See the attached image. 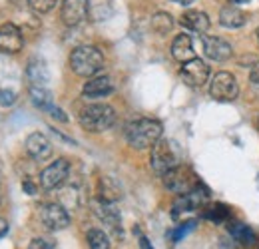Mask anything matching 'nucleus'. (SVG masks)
I'll use <instances>...</instances> for the list:
<instances>
[{"mask_svg":"<svg viewBox=\"0 0 259 249\" xmlns=\"http://www.w3.org/2000/svg\"><path fill=\"white\" fill-rule=\"evenodd\" d=\"M163 128L158 120L152 118H140L128 124L126 128V140L134 150H148L162 138Z\"/></svg>","mask_w":259,"mask_h":249,"instance_id":"obj_1","label":"nucleus"},{"mask_svg":"<svg viewBox=\"0 0 259 249\" xmlns=\"http://www.w3.org/2000/svg\"><path fill=\"white\" fill-rule=\"evenodd\" d=\"M70 68L76 76L92 78L104 68V54L96 46H78L70 54Z\"/></svg>","mask_w":259,"mask_h":249,"instance_id":"obj_2","label":"nucleus"},{"mask_svg":"<svg viewBox=\"0 0 259 249\" xmlns=\"http://www.w3.org/2000/svg\"><path fill=\"white\" fill-rule=\"evenodd\" d=\"M78 120H80V126L86 132L100 134V132H106V130H110L114 126L116 112L108 104H90V106H84L80 110Z\"/></svg>","mask_w":259,"mask_h":249,"instance_id":"obj_3","label":"nucleus"},{"mask_svg":"<svg viewBox=\"0 0 259 249\" xmlns=\"http://www.w3.org/2000/svg\"><path fill=\"white\" fill-rule=\"evenodd\" d=\"M150 150H152V154H150V163H152V170H154L158 176H163V174L169 172L171 168L180 165V159H178V152H176V148H174V142L160 138Z\"/></svg>","mask_w":259,"mask_h":249,"instance_id":"obj_4","label":"nucleus"},{"mask_svg":"<svg viewBox=\"0 0 259 249\" xmlns=\"http://www.w3.org/2000/svg\"><path fill=\"white\" fill-rule=\"evenodd\" d=\"M207 199H209V191L201 186V184H197L192 191L182 193V195H178V197H176V201H174V210H171V216H174L176 219H180L182 216L194 214V212H197L199 208H205Z\"/></svg>","mask_w":259,"mask_h":249,"instance_id":"obj_5","label":"nucleus"},{"mask_svg":"<svg viewBox=\"0 0 259 249\" xmlns=\"http://www.w3.org/2000/svg\"><path fill=\"white\" fill-rule=\"evenodd\" d=\"M163 178V186L167 187L169 191H174L176 195H182V193H188L192 191L199 182L195 180V176L190 172V168L186 165H176L171 168L169 172H165L162 176Z\"/></svg>","mask_w":259,"mask_h":249,"instance_id":"obj_6","label":"nucleus"},{"mask_svg":"<svg viewBox=\"0 0 259 249\" xmlns=\"http://www.w3.org/2000/svg\"><path fill=\"white\" fill-rule=\"evenodd\" d=\"M209 96L218 102H233L239 96V84L233 74L218 72L209 82Z\"/></svg>","mask_w":259,"mask_h":249,"instance_id":"obj_7","label":"nucleus"},{"mask_svg":"<svg viewBox=\"0 0 259 249\" xmlns=\"http://www.w3.org/2000/svg\"><path fill=\"white\" fill-rule=\"evenodd\" d=\"M68 176H70V161L66 157H58L42 170L40 186L44 189H58L68 180Z\"/></svg>","mask_w":259,"mask_h":249,"instance_id":"obj_8","label":"nucleus"},{"mask_svg":"<svg viewBox=\"0 0 259 249\" xmlns=\"http://www.w3.org/2000/svg\"><path fill=\"white\" fill-rule=\"evenodd\" d=\"M40 219L44 223L46 229L50 231H62L70 225V214L66 212L62 203H48L42 208L40 212Z\"/></svg>","mask_w":259,"mask_h":249,"instance_id":"obj_9","label":"nucleus"},{"mask_svg":"<svg viewBox=\"0 0 259 249\" xmlns=\"http://www.w3.org/2000/svg\"><path fill=\"white\" fill-rule=\"evenodd\" d=\"M94 214L102 219V223H106V227L116 235V237H124V229H122V218H120V212L114 208V203H108V201H102L98 199L94 201Z\"/></svg>","mask_w":259,"mask_h":249,"instance_id":"obj_10","label":"nucleus"},{"mask_svg":"<svg viewBox=\"0 0 259 249\" xmlns=\"http://www.w3.org/2000/svg\"><path fill=\"white\" fill-rule=\"evenodd\" d=\"M184 82L188 86H194V88H201L207 80H209V66L199 60V58H194L190 62L182 64V70H180Z\"/></svg>","mask_w":259,"mask_h":249,"instance_id":"obj_11","label":"nucleus"},{"mask_svg":"<svg viewBox=\"0 0 259 249\" xmlns=\"http://www.w3.org/2000/svg\"><path fill=\"white\" fill-rule=\"evenodd\" d=\"M201 42H203V52L209 60L213 62H226L231 58L233 50H231V44L220 38V36H201Z\"/></svg>","mask_w":259,"mask_h":249,"instance_id":"obj_12","label":"nucleus"},{"mask_svg":"<svg viewBox=\"0 0 259 249\" xmlns=\"http://www.w3.org/2000/svg\"><path fill=\"white\" fill-rule=\"evenodd\" d=\"M116 84L110 76H92L84 88H82V96L86 100H100V98H108L110 94H114Z\"/></svg>","mask_w":259,"mask_h":249,"instance_id":"obj_13","label":"nucleus"},{"mask_svg":"<svg viewBox=\"0 0 259 249\" xmlns=\"http://www.w3.org/2000/svg\"><path fill=\"white\" fill-rule=\"evenodd\" d=\"M60 16L66 26H78L88 16V0H64Z\"/></svg>","mask_w":259,"mask_h":249,"instance_id":"obj_14","label":"nucleus"},{"mask_svg":"<svg viewBox=\"0 0 259 249\" xmlns=\"http://www.w3.org/2000/svg\"><path fill=\"white\" fill-rule=\"evenodd\" d=\"M22 44H24V38H22V32L18 26H14L10 22L0 26V52L16 54L22 50Z\"/></svg>","mask_w":259,"mask_h":249,"instance_id":"obj_15","label":"nucleus"},{"mask_svg":"<svg viewBox=\"0 0 259 249\" xmlns=\"http://www.w3.org/2000/svg\"><path fill=\"white\" fill-rule=\"evenodd\" d=\"M24 148H26V154L32 157V159H38V161L48 159V157L52 156V144H50V140H48L44 134H40V132H34V134H30V136L26 138Z\"/></svg>","mask_w":259,"mask_h":249,"instance_id":"obj_16","label":"nucleus"},{"mask_svg":"<svg viewBox=\"0 0 259 249\" xmlns=\"http://www.w3.org/2000/svg\"><path fill=\"white\" fill-rule=\"evenodd\" d=\"M26 80L30 88H46L50 82V70L46 62L40 58H32L26 66Z\"/></svg>","mask_w":259,"mask_h":249,"instance_id":"obj_17","label":"nucleus"},{"mask_svg":"<svg viewBox=\"0 0 259 249\" xmlns=\"http://www.w3.org/2000/svg\"><path fill=\"white\" fill-rule=\"evenodd\" d=\"M171 56L178 60V62L186 64L190 60L195 58V48H194V42L188 34H178L171 42Z\"/></svg>","mask_w":259,"mask_h":249,"instance_id":"obj_18","label":"nucleus"},{"mask_svg":"<svg viewBox=\"0 0 259 249\" xmlns=\"http://www.w3.org/2000/svg\"><path fill=\"white\" fill-rule=\"evenodd\" d=\"M180 22H182V26H184L186 30L197 32V34H201V36L209 30V18H207V14L201 12V10H188V12H184L182 18H180Z\"/></svg>","mask_w":259,"mask_h":249,"instance_id":"obj_19","label":"nucleus"},{"mask_svg":"<svg viewBox=\"0 0 259 249\" xmlns=\"http://www.w3.org/2000/svg\"><path fill=\"white\" fill-rule=\"evenodd\" d=\"M229 235L233 237V241H237V243L243 245V247L253 249L259 245L253 229H251L249 225H245V223H239V221L233 223V221H231V225H229Z\"/></svg>","mask_w":259,"mask_h":249,"instance_id":"obj_20","label":"nucleus"},{"mask_svg":"<svg viewBox=\"0 0 259 249\" xmlns=\"http://www.w3.org/2000/svg\"><path fill=\"white\" fill-rule=\"evenodd\" d=\"M120 197H122L120 184L110 176H102L100 182H98V199L108 201V203H116Z\"/></svg>","mask_w":259,"mask_h":249,"instance_id":"obj_21","label":"nucleus"},{"mask_svg":"<svg viewBox=\"0 0 259 249\" xmlns=\"http://www.w3.org/2000/svg\"><path fill=\"white\" fill-rule=\"evenodd\" d=\"M220 22L226 28H241L247 22V16H245V12L239 6L227 4V6L222 8V12H220Z\"/></svg>","mask_w":259,"mask_h":249,"instance_id":"obj_22","label":"nucleus"},{"mask_svg":"<svg viewBox=\"0 0 259 249\" xmlns=\"http://www.w3.org/2000/svg\"><path fill=\"white\" fill-rule=\"evenodd\" d=\"M30 100L36 108L44 110V112H50L54 108V102H52V92L48 88H30Z\"/></svg>","mask_w":259,"mask_h":249,"instance_id":"obj_23","label":"nucleus"},{"mask_svg":"<svg viewBox=\"0 0 259 249\" xmlns=\"http://www.w3.org/2000/svg\"><path fill=\"white\" fill-rule=\"evenodd\" d=\"M229 210H227V205L224 203H211V205H207L205 210H203V218L209 219V221H213V223H224L229 219Z\"/></svg>","mask_w":259,"mask_h":249,"instance_id":"obj_24","label":"nucleus"},{"mask_svg":"<svg viewBox=\"0 0 259 249\" xmlns=\"http://www.w3.org/2000/svg\"><path fill=\"white\" fill-rule=\"evenodd\" d=\"M86 241L90 249H110V239L102 229H90L86 233Z\"/></svg>","mask_w":259,"mask_h":249,"instance_id":"obj_25","label":"nucleus"},{"mask_svg":"<svg viewBox=\"0 0 259 249\" xmlns=\"http://www.w3.org/2000/svg\"><path fill=\"white\" fill-rule=\"evenodd\" d=\"M171 26H174V20H171V16L167 12H156L152 16V28H154V32L167 34V32L171 30Z\"/></svg>","mask_w":259,"mask_h":249,"instance_id":"obj_26","label":"nucleus"},{"mask_svg":"<svg viewBox=\"0 0 259 249\" xmlns=\"http://www.w3.org/2000/svg\"><path fill=\"white\" fill-rule=\"evenodd\" d=\"M195 225H197V223H195V219H188V221H182V223H180V225H178L176 229H171V231L167 233V237H169L171 241H180V239H184V237H186V235H188L190 231H194Z\"/></svg>","mask_w":259,"mask_h":249,"instance_id":"obj_27","label":"nucleus"},{"mask_svg":"<svg viewBox=\"0 0 259 249\" xmlns=\"http://www.w3.org/2000/svg\"><path fill=\"white\" fill-rule=\"evenodd\" d=\"M56 4H58V0H28V6L32 8V12H36V14H46Z\"/></svg>","mask_w":259,"mask_h":249,"instance_id":"obj_28","label":"nucleus"},{"mask_svg":"<svg viewBox=\"0 0 259 249\" xmlns=\"http://www.w3.org/2000/svg\"><path fill=\"white\" fill-rule=\"evenodd\" d=\"M16 92L14 90H10V88H0V106H4V108H8V106H12L14 102H16Z\"/></svg>","mask_w":259,"mask_h":249,"instance_id":"obj_29","label":"nucleus"},{"mask_svg":"<svg viewBox=\"0 0 259 249\" xmlns=\"http://www.w3.org/2000/svg\"><path fill=\"white\" fill-rule=\"evenodd\" d=\"M28 249H56V243L48 237H34Z\"/></svg>","mask_w":259,"mask_h":249,"instance_id":"obj_30","label":"nucleus"},{"mask_svg":"<svg viewBox=\"0 0 259 249\" xmlns=\"http://www.w3.org/2000/svg\"><path fill=\"white\" fill-rule=\"evenodd\" d=\"M48 114H50L54 120H58V122H68V116L64 114V110H62V108H58V106H54Z\"/></svg>","mask_w":259,"mask_h":249,"instance_id":"obj_31","label":"nucleus"},{"mask_svg":"<svg viewBox=\"0 0 259 249\" xmlns=\"http://www.w3.org/2000/svg\"><path fill=\"white\" fill-rule=\"evenodd\" d=\"M22 187H24V191H26L28 195H34V193L38 191V186L34 184L30 178H24V180H22Z\"/></svg>","mask_w":259,"mask_h":249,"instance_id":"obj_32","label":"nucleus"},{"mask_svg":"<svg viewBox=\"0 0 259 249\" xmlns=\"http://www.w3.org/2000/svg\"><path fill=\"white\" fill-rule=\"evenodd\" d=\"M251 82H253V84H259V62L251 68Z\"/></svg>","mask_w":259,"mask_h":249,"instance_id":"obj_33","label":"nucleus"},{"mask_svg":"<svg viewBox=\"0 0 259 249\" xmlns=\"http://www.w3.org/2000/svg\"><path fill=\"white\" fill-rule=\"evenodd\" d=\"M8 233V221L4 218H0V237H4Z\"/></svg>","mask_w":259,"mask_h":249,"instance_id":"obj_34","label":"nucleus"},{"mask_svg":"<svg viewBox=\"0 0 259 249\" xmlns=\"http://www.w3.org/2000/svg\"><path fill=\"white\" fill-rule=\"evenodd\" d=\"M140 247L142 249H154L152 247V243L148 241V237H144V235H140Z\"/></svg>","mask_w":259,"mask_h":249,"instance_id":"obj_35","label":"nucleus"},{"mask_svg":"<svg viewBox=\"0 0 259 249\" xmlns=\"http://www.w3.org/2000/svg\"><path fill=\"white\" fill-rule=\"evenodd\" d=\"M231 4H235V6H239V4H247V2H251V0H229Z\"/></svg>","mask_w":259,"mask_h":249,"instance_id":"obj_36","label":"nucleus"},{"mask_svg":"<svg viewBox=\"0 0 259 249\" xmlns=\"http://www.w3.org/2000/svg\"><path fill=\"white\" fill-rule=\"evenodd\" d=\"M174 2H178V4H192L194 0H174Z\"/></svg>","mask_w":259,"mask_h":249,"instance_id":"obj_37","label":"nucleus"},{"mask_svg":"<svg viewBox=\"0 0 259 249\" xmlns=\"http://www.w3.org/2000/svg\"><path fill=\"white\" fill-rule=\"evenodd\" d=\"M222 249H233V247H231V245H227V243H224V245H222Z\"/></svg>","mask_w":259,"mask_h":249,"instance_id":"obj_38","label":"nucleus"},{"mask_svg":"<svg viewBox=\"0 0 259 249\" xmlns=\"http://www.w3.org/2000/svg\"><path fill=\"white\" fill-rule=\"evenodd\" d=\"M257 36H259V28H257Z\"/></svg>","mask_w":259,"mask_h":249,"instance_id":"obj_39","label":"nucleus"},{"mask_svg":"<svg viewBox=\"0 0 259 249\" xmlns=\"http://www.w3.org/2000/svg\"><path fill=\"white\" fill-rule=\"evenodd\" d=\"M257 126H259V120H257Z\"/></svg>","mask_w":259,"mask_h":249,"instance_id":"obj_40","label":"nucleus"}]
</instances>
